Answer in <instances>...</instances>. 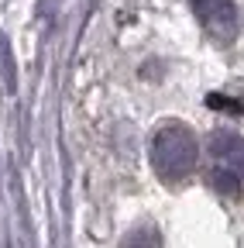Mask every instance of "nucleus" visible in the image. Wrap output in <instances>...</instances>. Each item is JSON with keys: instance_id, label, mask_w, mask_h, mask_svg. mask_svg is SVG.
Instances as JSON below:
<instances>
[{"instance_id": "nucleus-1", "label": "nucleus", "mask_w": 244, "mask_h": 248, "mask_svg": "<svg viewBox=\"0 0 244 248\" xmlns=\"http://www.w3.org/2000/svg\"><path fill=\"white\" fill-rule=\"evenodd\" d=\"M200 159V145L196 135L186 128L182 121H169L155 131L151 138V166L165 183H182Z\"/></svg>"}, {"instance_id": "nucleus-2", "label": "nucleus", "mask_w": 244, "mask_h": 248, "mask_svg": "<svg viewBox=\"0 0 244 248\" xmlns=\"http://www.w3.org/2000/svg\"><path fill=\"white\" fill-rule=\"evenodd\" d=\"M210 179L220 193H244V138L234 131L210 135Z\"/></svg>"}, {"instance_id": "nucleus-3", "label": "nucleus", "mask_w": 244, "mask_h": 248, "mask_svg": "<svg viewBox=\"0 0 244 248\" xmlns=\"http://www.w3.org/2000/svg\"><path fill=\"white\" fill-rule=\"evenodd\" d=\"M193 11H196L200 24L217 42H230L237 35V7H234V0H193Z\"/></svg>"}, {"instance_id": "nucleus-4", "label": "nucleus", "mask_w": 244, "mask_h": 248, "mask_svg": "<svg viewBox=\"0 0 244 248\" xmlns=\"http://www.w3.org/2000/svg\"><path fill=\"white\" fill-rule=\"evenodd\" d=\"M120 248H162V241H158L155 228H134L124 241H120Z\"/></svg>"}]
</instances>
